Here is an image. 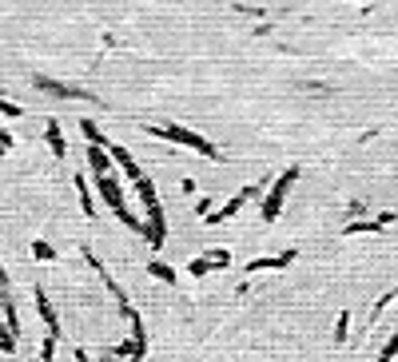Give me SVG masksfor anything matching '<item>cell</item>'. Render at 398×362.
<instances>
[{
    "label": "cell",
    "instance_id": "1",
    "mask_svg": "<svg viewBox=\"0 0 398 362\" xmlns=\"http://www.w3.org/2000/svg\"><path fill=\"white\" fill-rule=\"evenodd\" d=\"M144 132H148V136H156V139H167V144H175V148L195 151V155H203V160H224L212 139L199 136V132H191V127H184V124H148Z\"/></svg>",
    "mask_w": 398,
    "mask_h": 362
},
{
    "label": "cell",
    "instance_id": "2",
    "mask_svg": "<svg viewBox=\"0 0 398 362\" xmlns=\"http://www.w3.org/2000/svg\"><path fill=\"white\" fill-rule=\"evenodd\" d=\"M96 179V191H100V200L112 207V215L120 219V223L128 227V231H136V235H144V219H136V215L128 211V200H124V183H120V175L108 172V175H92Z\"/></svg>",
    "mask_w": 398,
    "mask_h": 362
},
{
    "label": "cell",
    "instance_id": "3",
    "mask_svg": "<svg viewBox=\"0 0 398 362\" xmlns=\"http://www.w3.org/2000/svg\"><path fill=\"white\" fill-rule=\"evenodd\" d=\"M128 326H132V338L116 347V358H124V362H144V354H148V326H144L139 311H132Z\"/></svg>",
    "mask_w": 398,
    "mask_h": 362
},
{
    "label": "cell",
    "instance_id": "4",
    "mask_svg": "<svg viewBox=\"0 0 398 362\" xmlns=\"http://www.w3.org/2000/svg\"><path fill=\"white\" fill-rule=\"evenodd\" d=\"M84 259H88V267H92V271H96V275H100V283H104V291H108V295H112L116 302H120V314H124V319H132V311H136V307L128 302L124 287H120V283H116V279H112V271H108V267H104V263L96 259V251H92V247H84Z\"/></svg>",
    "mask_w": 398,
    "mask_h": 362
},
{
    "label": "cell",
    "instance_id": "5",
    "mask_svg": "<svg viewBox=\"0 0 398 362\" xmlns=\"http://www.w3.org/2000/svg\"><path fill=\"white\" fill-rule=\"evenodd\" d=\"M298 179V167H287L279 179H275V188L267 191V200H263V207H259V215L271 223V219H279V211H283V200H287V191H291V183Z\"/></svg>",
    "mask_w": 398,
    "mask_h": 362
},
{
    "label": "cell",
    "instance_id": "6",
    "mask_svg": "<svg viewBox=\"0 0 398 362\" xmlns=\"http://www.w3.org/2000/svg\"><path fill=\"white\" fill-rule=\"evenodd\" d=\"M259 191H263V183H251V188L235 191V195H231V200H227L219 211H207V215H203V223H212V227H215V223H227V219H235V215L243 211L251 200H259Z\"/></svg>",
    "mask_w": 398,
    "mask_h": 362
},
{
    "label": "cell",
    "instance_id": "7",
    "mask_svg": "<svg viewBox=\"0 0 398 362\" xmlns=\"http://www.w3.org/2000/svg\"><path fill=\"white\" fill-rule=\"evenodd\" d=\"M32 299H36V311H40V319H44V326H48V335L60 338V314H56V307H52L48 291H44V287H32Z\"/></svg>",
    "mask_w": 398,
    "mask_h": 362
},
{
    "label": "cell",
    "instance_id": "8",
    "mask_svg": "<svg viewBox=\"0 0 398 362\" xmlns=\"http://www.w3.org/2000/svg\"><path fill=\"white\" fill-rule=\"evenodd\" d=\"M108 151H112V163L128 175V183H136L139 175H144V167L136 163V155H132V151H128L124 144H108Z\"/></svg>",
    "mask_w": 398,
    "mask_h": 362
},
{
    "label": "cell",
    "instance_id": "9",
    "mask_svg": "<svg viewBox=\"0 0 398 362\" xmlns=\"http://www.w3.org/2000/svg\"><path fill=\"white\" fill-rule=\"evenodd\" d=\"M84 155H88V172H92V175H108V172L116 167V163H112V151H108V144H88Z\"/></svg>",
    "mask_w": 398,
    "mask_h": 362
},
{
    "label": "cell",
    "instance_id": "10",
    "mask_svg": "<svg viewBox=\"0 0 398 362\" xmlns=\"http://www.w3.org/2000/svg\"><path fill=\"white\" fill-rule=\"evenodd\" d=\"M40 88H48L52 96H64V100H92V92H80L72 84H60V80H48V76H36Z\"/></svg>",
    "mask_w": 398,
    "mask_h": 362
},
{
    "label": "cell",
    "instance_id": "11",
    "mask_svg": "<svg viewBox=\"0 0 398 362\" xmlns=\"http://www.w3.org/2000/svg\"><path fill=\"white\" fill-rule=\"evenodd\" d=\"M76 200H80V211L88 219H96V195H92V179L88 175H76Z\"/></svg>",
    "mask_w": 398,
    "mask_h": 362
},
{
    "label": "cell",
    "instance_id": "12",
    "mask_svg": "<svg viewBox=\"0 0 398 362\" xmlns=\"http://www.w3.org/2000/svg\"><path fill=\"white\" fill-rule=\"evenodd\" d=\"M44 139H48V148H52V155H56V160H64V155H68V139H64L60 120H48V124H44Z\"/></svg>",
    "mask_w": 398,
    "mask_h": 362
},
{
    "label": "cell",
    "instance_id": "13",
    "mask_svg": "<svg viewBox=\"0 0 398 362\" xmlns=\"http://www.w3.org/2000/svg\"><path fill=\"white\" fill-rule=\"evenodd\" d=\"M0 314H4V326L20 338V314H16V302H13V295H8V291H0Z\"/></svg>",
    "mask_w": 398,
    "mask_h": 362
},
{
    "label": "cell",
    "instance_id": "14",
    "mask_svg": "<svg viewBox=\"0 0 398 362\" xmlns=\"http://www.w3.org/2000/svg\"><path fill=\"white\" fill-rule=\"evenodd\" d=\"M291 259H295V251L275 255V259H251V263H247V275H255V271H275V267H287Z\"/></svg>",
    "mask_w": 398,
    "mask_h": 362
},
{
    "label": "cell",
    "instance_id": "15",
    "mask_svg": "<svg viewBox=\"0 0 398 362\" xmlns=\"http://www.w3.org/2000/svg\"><path fill=\"white\" fill-rule=\"evenodd\" d=\"M148 275L160 279V283H167V287H175V283H179V275H175V271H172L163 259H151V263H148Z\"/></svg>",
    "mask_w": 398,
    "mask_h": 362
},
{
    "label": "cell",
    "instance_id": "16",
    "mask_svg": "<svg viewBox=\"0 0 398 362\" xmlns=\"http://www.w3.org/2000/svg\"><path fill=\"white\" fill-rule=\"evenodd\" d=\"M215 267H212V259H207V255H195V259L187 263V275L191 279H203V275H212Z\"/></svg>",
    "mask_w": 398,
    "mask_h": 362
},
{
    "label": "cell",
    "instance_id": "17",
    "mask_svg": "<svg viewBox=\"0 0 398 362\" xmlns=\"http://www.w3.org/2000/svg\"><path fill=\"white\" fill-rule=\"evenodd\" d=\"M32 259H36V263H52V259H56V247L44 243V239H32Z\"/></svg>",
    "mask_w": 398,
    "mask_h": 362
},
{
    "label": "cell",
    "instance_id": "18",
    "mask_svg": "<svg viewBox=\"0 0 398 362\" xmlns=\"http://www.w3.org/2000/svg\"><path fill=\"white\" fill-rule=\"evenodd\" d=\"M80 132H84V139H88V144H108V139H104V132H100V124H96V120H80Z\"/></svg>",
    "mask_w": 398,
    "mask_h": 362
},
{
    "label": "cell",
    "instance_id": "19",
    "mask_svg": "<svg viewBox=\"0 0 398 362\" xmlns=\"http://www.w3.org/2000/svg\"><path fill=\"white\" fill-rule=\"evenodd\" d=\"M207 259H212V267L219 271V267H231V251H224V247H212V251H207Z\"/></svg>",
    "mask_w": 398,
    "mask_h": 362
},
{
    "label": "cell",
    "instance_id": "20",
    "mask_svg": "<svg viewBox=\"0 0 398 362\" xmlns=\"http://www.w3.org/2000/svg\"><path fill=\"white\" fill-rule=\"evenodd\" d=\"M56 342H60L56 335H44V342H40V358L44 362H56Z\"/></svg>",
    "mask_w": 398,
    "mask_h": 362
},
{
    "label": "cell",
    "instance_id": "21",
    "mask_svg": "<svg viewBox=\"0 0 398 362\" xmlns=\"http://www.w3.org/2000/svg\"><path fill=\"white\" fill-rule=\"evenodd\" d=\"M13 350H16V335L0 323V354H13Z\"/></svg>",
    "mask_w": 398,
    "mask_h": 362
},
{
    "label": "cell",
    "instance_id": "22",
    "mask_svg": "<svg viewBox=\"0 0 398 362\" xmlns=\"http://www.w3.org/2000/svg\"><path fill=\"white\" fill-rule=\"evenodd\" d=\"M0 116H20V104L8 100V96H0Z\"/></svg>",
    "mask_w": 398,
    "mask_h": 362
},
{
    "label": "cell",
    "instance_id": "23",
    "mask_svg": "<svg viewBox=\"0 0 398 362\" xmlns=\"http://www.w3.org/2000/svg\"><path fill=\"white\" fill-rule=\"evenodd\" d=\"M0 148H4V151H13V132H8L4 124H0Z\"/></svg>",
    "mask_w": 398,
    "mask_h": 362
},
{
    "label": "cell",
    "instance_id": "24",
    "mask_svg": "<svg viewBox=\"0 0 398 362\" xmlns=\"http://www.w3.org/2000/svg\"><path fill=\"white\" fill-rule=\"evenodd\" d=\"M207 211H215V207H212V200H199V203H195V215H199V219H203V215H207Z\"/></svg>",
    "mask_w": 398,
    "mask_h": 362
},
{
    "label": "cell",
    "instance_id": "25",
    "mask_svg": "<svg viewBox=\"0 0 398 362\" xmlns=\"http://www.w3.org/2000/svg\"><path fill=\"white\" fill-rule=\"evenodd\" d=\"M72 358H76V362H92V358H88V350H84V347H76V350H72Z\"/></svg>",
    "mask_w": 398,
    "mask_h": 362
},
{
    "label": "cell",
    "instance_id": "26",
    "mask_svg": "<svg viewBox=\"0 0 398 362\" xmlns=\"http://www.w3.org/2000/svg\"><path fill=\"white\" fill-rule=\"evenodd\" d=\"M0 291H8V271H4V263H0Z\"/></svg>",
    "mask_w": 398,
    "mask_h": 362
},
{
    "label": "cell",
    "instance_id": "27",
    "mask_svg": "<svg viewBox=\"0 0 398 362\" xmlns=\"http://www.w3.org/2000/svg\"><path fill=\"white\" fill-rule=\"evenodd\" d=\"M0 155H8V151H4V148H0Z\"/></svg>",
    "mask_w": 398,
    "mask_h": 362
}]
</instances>
